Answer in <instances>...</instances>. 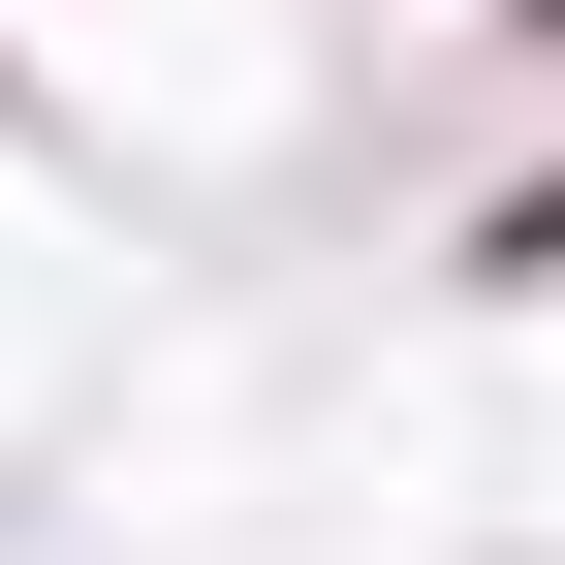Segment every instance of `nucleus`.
Returning <instances> with one entry per match:
<instances>
[{
    "instance_id": "1",
    "label": "nucleus",
    "mask_w": 565,
    "mask_h": 565,
    "mask_svg": "<svg viewBox=\"0 0 565 565\" xmlns=\"http://www.w3.org/2000/svg\"><path fill=\"white\" fill-rule=\"evenodd\" d=\"M534 282H565V158L503 189V221H471V315H534Z\"/></svg>"
}]
</instances>
